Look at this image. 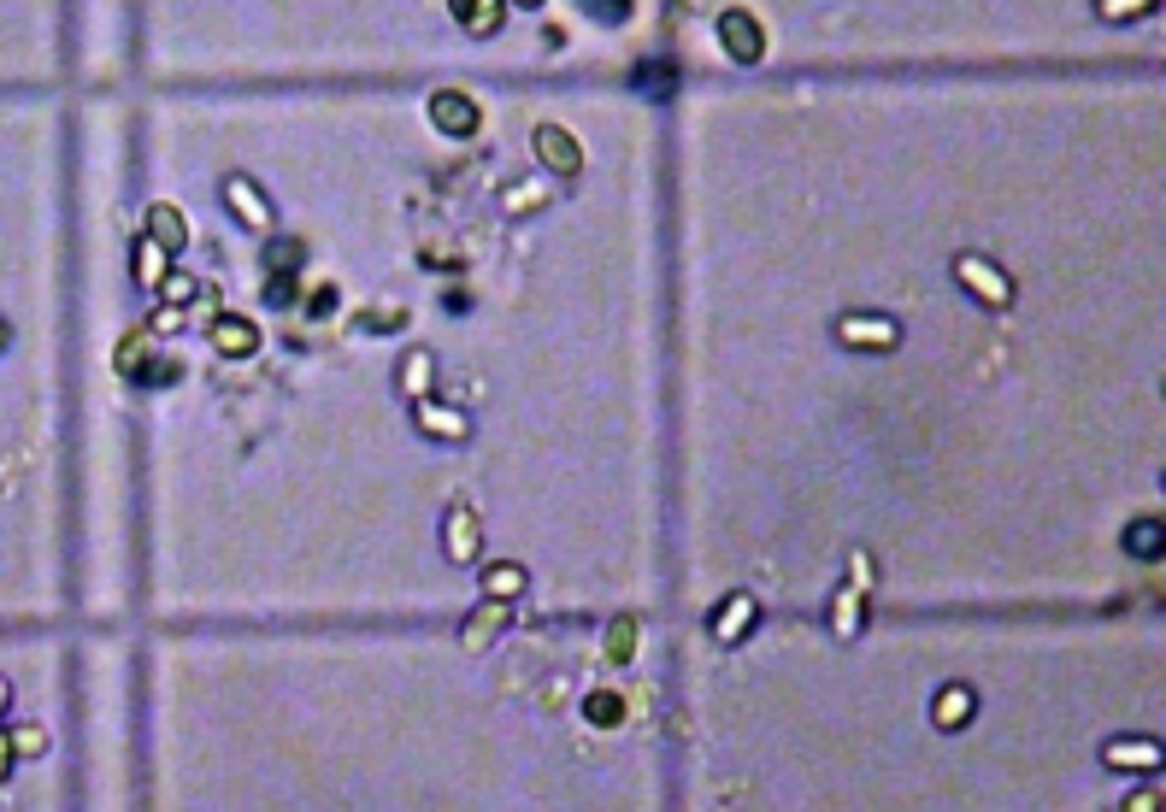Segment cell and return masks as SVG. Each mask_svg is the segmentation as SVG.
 I'll return each mask as SVG.
<instances>
[{"label": "cell", "instance_id": "obj_10", "mask_svg": "<svg viewBox=\"0 0 1166 812\" xmlns=\"http://www.w3.org/2000/svg\"><path fill=\"white\" fill-rule=\"evenodd\" d=\"M148 230H153V241H160L165 253L188 248V224L177 218V206H153V213H148Z\"/></svg>", "mask_w": 1166, "mask_h": 812}, {"label": "cell", "instance_id": "obj_24", "mask_svg": "<svg viewBox=\"0 0 1166 812\" xmlns=\"http://www.w3.org/2000/svg\"><path fill=\"white\" fill-rule=\"evenodd\" d=\"M630 642H637V625H630V618H619V630L607 636V653H613V660H625Z\"/></svg>", "mask_w": 1166, "mask_h": 812}, {"label": "cell", "instance_id": "obj_23", "mask_svg": "<svg viewBox=\"0 0 1166 812\" xmlns=\"http://www.w3.org/2000/svg\"><path fill=\"white\" fill-rule=\"evenodd\" d=\"M160 295H165V306H188V301H195V283H188V278H165Z\"/></svg>", "mask_w": 1166, "mask_h": 812}, {"label": "cell", "instance_id": "obj_4", "mask_svg": "<svg viewBox=\"0 0 1166 812\" xmlns=\"http://www.w3.org/2000/svg\"><path fill=\"white\" fill-rule=\"evenodd\" d=\"M537 153H542V165H548V171H560V177H572V171L583 165L577 136H565L560 124H542V130H537Z\"/></svg>", "mask_w": 1166, "mask_h": 812}, {"label": "cell", "instance_id": "obj_17", "mask_svg": "<svg viewBox=\"0 0 1166 812\" xmlns=\"http://www.w3.org/2000/svg\"><path fill=\"white\" fill-rule=\"evenodd\" d=\"M967 718H972V689H942V695H937V724L960 730Z\"/></svg>", "mask_w": 1166, "mask_h": 812}, {"label": "cell", "instance_id": "obj_3", "mask_svg": "<svg viewBox=\"0 0 1166 812\" xmlns=\"http://www.w3.org/2000/svg\"><path fill=\"white\" fill-rule=\"evenodd\" d=\"M836 336L849 342V348H896V324L889 318H872V313H849V318H836Z\"/></svg>", "mask_w": 1166, "mask_h": 812}, {"label": "cell", "instance_id": "obj_22", "mask_svg": "<svg viewBox=\"0 0 1166 812\" xmlns=\"http://www.w3.org/2000/svg\"><path fill=\"white\" fill-rule=\"evenodd\" d=\"M295 266H301V248H295V241H278V248H271V278H278V271L289 278Z\"/></svg>", "mask_w": 1166, "mask_h": 812}, {"label": "cell", "instance_id": "obj_15", "mask_svg": "<svg viewBox=\"0 0 1166 812\" xmlns=\"http://www.w3.org/2000/svg\"><path fill=\"white\" fill-rule=\"evenodd\" d=\"M472 554H477V518H472V512H454V518H449V560L466 565Z\"/></svg>", "mask_w": 1166, "mask_h": 812}, {"label": "cell", "instance_id": "obj_1", "mask_svg": "<svg viewBox=\"0 0 1166 812\" xmlns=\"http://www.w3.org/2000/svg\"><path fill=\"white\" fill-rule=\"evenodd\" d=\"M954 278L967 283L984 306H1007V301H1014V283H1007L1002 271L990 266V259H979V253H960V259H954Z\"/></svg>", "mask_w": 1166, "mask_h": 812}, {"label": "cell", "instance_id": "obj_33", "mask_svg": "<svg viewBox=\"0 0 1166 812\" xmlns=\"http://www.w3.org/2000/svg\"><path fill=\"white\" fill-rule=\"evenodd\" d=\"M0 342H7V324H0Z\"/></svg>", "mask_w": 1166, "mask_h": 812}, {"label": "cell", "instance_id": "obj_29", "mask_svg": "<svg viewBox=\"0 0 1166 812\" xmlns=\"http://www.w3.org/2000/svg\"><path fill=\"white\" fill-rule=\"evenodd\" d=\"M313 313H319V318L336 313V289H313Z\"/></svg>", "mask_w": 1166, "mask_h": 812}, {"label": "cell", "instance_id": "obj_11", "mask_svg": "<svg viewBox=\"0 0 1166 812\" xmlns=\"http://www.w3.org/2000/svg\"><path fill=\"white\" fill-rule=\"evenodd\" d=\"M213 348L218 354H253V348H260V336H253L248 318H218L213 324Z\"/></svg>", "mask_w": 1166, "mask_h": 812}, {"label": "cell", "instance_id": "obj_14", "mask_svg": "<svg viewBox=\"0 0 1166 812\" xmlns=\"http://www.w3.org/2000/svg\"><path fill=\"white\" fill-rule=\"evenodd\" d=\"M1160 518H1137V524L1125 530V554H1137V560H1160Z\"/></svg>", "mask_w": 1166, "mask_h": 812}, {"label": "cell", "instance_id": "obj_9", "mask_svg": "<svg viewBox=\"0 0 1166 812\" xmlns=\"http://www.w3.org/2000/svg\"><path fill=\"white\" fill-rule=\"evenodd\" d=\"M1108 766H1120V771H1155L1160 766V748H1155V741H1108Z\"/></svg>", "mask_w": 1166, "mask_h": 812}, {"label": "cell", "instance_id": "obj_21", "mask_svg": "<svg viewBox=\"0 0 1166 812\" xmlns=\"http://www.w3.org/2000/svg\"><path fill=\"white\" fill-rule=\"evenodd\" d=\"M401 383H407V394H419V401H424V389H431V359H424V354H407Z\"/></svg>", "mask_w": 1166, "mask_h": 812}, {"label": "cell", "instance_id": "obj_16", "mask_svg": "<svg viewBox=\"0 0 1166 812\" xmlns=\"http://www.w3.org/2000/svg\"><path fill=\"white\" fill-rule=\"evenodd\" d=\"M583 718H590V724H602V730H613V724L625 718V701L613 695V689H595V695L583 701Z\"/></svg>", "mask_w": 1166, "mask_h": 812}, {"label": "cell", "instance_id": "obj_2", "mask_svg": "<svg viewBox=\"0 0 1166 812\" xmlns=\"http://www.w3.org/2000/svg\"><path fill=\"white\" fill-rule=\"evenodd\" d=\"M431 124L442 136H472L477 130V100L460 95V89H436L431 95Z\"/></svg>", "mask_w": 1166, "mask_h": 812}, {"label": "cell", "instance_id": "obj_19", "mask_svg": "<svg viewBox=\"0 0 1166 812\" xmlns=\"http://www.w3.org/2000/svg\"><path fill=\"white\" fill-rule=\"evenodd\" d=\"M118 371H125V377L148 371V331H130L125 336V348H118Z\"/></svg>", "mask_w": 1166, "mask_h": 812}, {"label": "cell", "instance_id": "obj_7", "mask_svg": "<svg viewBox=\"0 0 1166 812\" xmlns=\"http://www.w3.org/2000/svg\"><path fill=\"white\" fill-rule=\"evenodd\" d=\"M130 266H136V283H142V289H160V283L171 278V271H165V266H171V253H165L153 236L136 241V259H130Z\"/></svg>", "mask_w": 1166, "mask_h": 812}, {"label": "cell", "instance_id": "obj_12", "mask_svg": "<svg viewBox=\"0 0 1166 812\" xmlns=\"http://www.w3.org/2000/svg\"><path fill=\"white\" fill-rule=\"evenodd\" d=\"M454 12H460V24H466V30L489 36V30H501V12H507V7H501V0H460Z\"/></svg>", "mask_w": 1166, "mask_h": 812}, {"label": "cell", "instance_id": "obj_27", "mask_svg": "<svg viewBox=\"0 0 1166 812\" xmlns=\"http://www.w3.org/2000/svg\"><path fill=\"white\" fill-rule=\"evenodd\" d=\"M266 301H271V306H289V301H295V283H289V278H271V283H266Z\"/></svg>", "mask_w": 1166, "mask_h": 812}, {"label": "cell", "instance_id": "obj_28", "mask_svg": "<svg viewBox=\"0 0 1166 812\" xmlns=\"http://www.w3.org/2000/svg\"><path fill=\"white\" fill-rule=\"evenodd\" d=\"M637 83H643V89H660V95H666V89H672V72H666V65H660V72L648 65V72H643Z\"/></svg>", "mask_w": 1166, "mask_h": 812}, {"label": "cell", "instance_id": "obj_25", "mask_svg": "<svg viewBox=\"0 0 1166 812\" xmlns=\"http://www.w3.org/2000/svg\"><path fill=\"white\" fill-rule=\"evenodd\" d=\"M836 630H843V636H849V630H861V600H854V595L836 600Z\"/></svg>", "mask_w": 1166, "mask_h": 812}, {"label": "cell", "instance_id": "obj_30", "mask_svg": "<svg viewBox=\"0 0 1166 812\" xmlns=\"http://www.w3.org/2000/svg\"><path fill=\"white\" fill-rule=\"evenodd\" d=\"M1155 806H1160L1155 794H1137V801H1125V812H1155Z\"/></svg>", "mask_w": 1166, "mask_h": 812}, {"label": "cell", "instance_id": "obj_6", "mask_svg": "<svg viewBox=\"0 0 1166 812\" xmlns=\"http://www.w3.org/2000/svg\"><path fill=\"white\" fill-rule=\"evenodd\" d=\"M225 201H230V213L242 218L248 230H271V213H266L260 188H253L248 177H230V183H225Z\"/></svg>", "mask_w": 1166, "mask_h": 812}, {"label": "cell", "instance_id": "obj_20", "mask_svg": "<svg viewBox=\"0 0 1166 812\" xmlns=\"http://www.w3.org/2000/svg\"><path fill=\"white\" fill-rule=\"evenodd\" d=\"M495 625H501V600H489V607L466 625V648H484L489 636H495Z\"/></svg>", "mask_w": 1166, "mask_h": 812}, {"label": "cell", "instance_id": "obj_18", "mask_svg": "<svg viewBox=\"0 0 1166 812\" xmlns=\"http://www.w3.org/2000/svg\"><path fill=\"white\" fill-rule=\"evenodd\" d=\"M519 589H525V572H519V565H495V572L484 577V595H489V600H512Z\"/></svg>", "mask_w": 1166, "mask_h": 812}, {"label": "cell", "instance_id": "obj_5", "mask_svg": "<svg viewBox=\"0 0 1166 812\" xmlns=\"http://www.w3.org/2000/svg\"><path fill=\"white\" fill-rule=\"evenodd\" d=\"M719 42H725L731 59H760V47H766L760 24H754L748 12H725V19H719Z\"/></svg>", "mask_w": 1166, "mask_h": 812}, {"label": "cell", "instance_id": "obj_13", "mask_svg": "<svg viewBox=\"0 0 1166 812\" xmlns=\"http://www.w3.org/2000/svg\"><path fill=\"white\" fill-rule=\"evenodd\" d=\"M419 424L436 430L442 442H460V436H466V419H460L454 407H436V401H419Z\"/></svg>", "mask_w": 1166, "mask_h": 812}, {"label": "cell", "instance_id": "obj_32", "mask_svg": "<svg viewBox=\"0 0 1166 812\" xmlns=\"http://www.w3.org/2000/svg\"><path fill=\"white\" fill-rule=\"evenodd\" d=\"M7 701H12V683H7V678H0V713H7Z\"/></svg>", "mask_w": 1166, "mask_h": 812}, {"label": "cell", "instance_id": "obj_26", "mask_svg": "<svg viewBox=\"0 0 1166 812\" xmlns=\"http://www.w3.org/2000/svg\"><path fill=\"white\" fill-rule=\"evenodd\" d=\"M42 748H47V736L36 730V724H24V730L12 736V754H42Z\"/></svg>", "mask_w": 1166, "mask_h": 812}, {"label": "cell", "instance_id": "obj_8", "mask_svg": "<svg viewBox=\"0 0 1166 812\" xmlns=\"http://www.w3.org/2000/svg\"><path fill=\"white\" fill-rule=\"evenodd\" d=\"M748 625H754V600H748V595H731L725 607H719V625H713V636H719V642H743V636H748Z\"/></svg>", "mask_w": 1166, "mask_h": 812}, {"label": "cell", "instance_id": "obj_31", "mask_svg": "<svg viewBox=\"0 0 1166 812\" xmlns=\"http://www.w3.org/2000/svg\"><path fill=\"white\" fill-rule=\"evenodd\" d=\"M7 766H12V736L0 730V777H7Z\"/></svg>", "mask_w": 1166, "mask_h": 812}]
</instances>
